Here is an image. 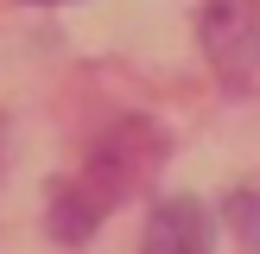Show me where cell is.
I'll list each match as a JSON object with an SVG mask.
<instances>
[{
  "mask_svg": "<svg viewBox=\"0 0 260 254\" xmlns=\"http://www.w3.org/2000/svg\"><path fill=\"white\" fill-rule=\"evenodd\" d=\"M229 223L241 229L248 248H260V190H235V197H229Z\"/></svg>",
  "mask_w": 260,
  "mask_h": 254,
  "instance_id": "4",
  "label": "cell"
},
{
  "mask_svg": "<svg viewBox=\"0 0 260 254\" xmlns=\"http://www.w3.org/2000/svg\"><path fill=\"white\" fill-rule=\"evenodd\" d=\"M203 51H210V64L229 83H241L260 64V0H210V13H203Z\"/></svg>",
  "mask_w": 260,
  "mask_h": 254,
  "instance_id": "2",
  "label": "cell"
},
{
  "mask_svg": "<svg viewBox=\"0 0 260 254\" xmlns=\"http://www.w3.org/2000/svg\"><path fill=\"white\" fill-rule=\"evenodd\" d=\"M159 127H146V121H127V127H114L108 140H102L95 152H89V165H83V178H70V184H57V235H83V229H95L102 216L114 210V203L127 197V190L140 184V178L159 165Z\"/></svg>",
  "mask_w": 260,
  "mask_h": 254,
  "instance_id": "1",
  "label": "cell"
},
{
  "mask_svg": "<svg viewBox=\"0 0 260 254\" xmlns=\"http://www.w3.org/2000/svg\"><path fill=\"white\" fill-rule=\"evenodd\" d=\"M216 248V216L197 197H165L146 216V241L140 254H210Z\"/></svg>",
  "mask_w": 260,
  "mask_h": 254,
  "instance_id": "3",
  "label": "cell"
}]
</instances>
